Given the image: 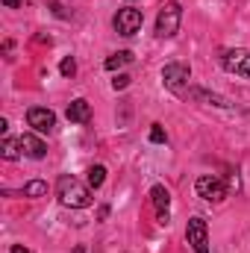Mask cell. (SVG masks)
I'll use <instances>...</instances> for the list:
<instances>
[{"instance_id": "20", "label": "cell", "mask_w": 250, "mask_h": 253, "mask_svg": "<svg viewBox=\"0 0 250 253\" xmlns=\"http://www.w3.org/2000/svg\"><path fill=\"white\" fill-rule=\"evenodd\" d=\"M3 6H9V9H18V6H21V0H3Z\"/></svg>"}, {"instance_id": "21", "label": "cell", "mask_w": 250, "mask_h": 253, "mask_svg": "<svg viewBox=\"0 0 250 253\" xmlns=\"http://www.w3.org/2000/svg\"><path fill=\"white\" fill-rule=\"evenodd\" d=\"M12 253H33V251H27L24 245H12Z\"/></svg>"}, {"instance_id": "19", "label": "cell", "mask_w": 250, "mask_h": 253, "mask_svg": "<svg viewBox=\"0 0 250 253\" xmlns=\"http://www.w3.org/2000/svg\"><path fill=\"white\" fill-rule=\"evenodd\" d=\"M129 83H132V77H129V74H118V77H115V80H112V88H115V91H118V88H126V85H129Z\"/></svg>"}, {"instance_id": "17", "label": "cell", "mask_w": 250, "mask_h": 253, "mask_svg": "<svg viewBox=\"0 0 250 253\" xmlns=\"http://www.w3.org/2000/svg\"><path fill=\"white\" fill-rule=\"evenodd\" d=\"M59 71H62V77H74V74H77V62H74V56H65L62 65H59Z\"/></svg>"}, {"instance_id": "15", "label": "cell", "mask_w": 250, "mask_h": 253, "mask_svg": "<svg viewBox=\"0 0 250 253\" xmlns=\"http://www.w3.org/2000/svg\"><path fill=\"white\" fill-rule=\"evenodd\" d=\"M103 180H106V168H103V165H91V168H88V186H91V189H100Z\"/></svg>"}, {"instance_id": "7", "label": "cell", "mask_w": 250, "mask_h": 253, "mask_svg": "<svg viewBox=\"0 0 250 253\" xmlns=\"http://www.w3.org/2000/svg\"><path fill=\"white\" fill-rule=\"evenodd\" d=\"M221 65L233 74H242L245 80H250V50H224L221 53Z\"/></svg>"}, {"instance_id": "4", "label": "cell", "mask_w": 250, "mask_h": 253, "mask_svg": "<svg viewBox=\"0 0 250 253\" xmlns=\"http://www.w3.org/2000/svg\"><path fill=\"white\" fill-rule=\"evenodd\" d=\"M141 24H144V15H141L138 9H132V6L118 9V15H115V30H118L121 36H135V33L141 30Z\"/></svg>"}, {"instance_id": "2", "label": "cell", "mask_w": 250, "mask_h": 253, "mask_svg": "<svg viewBox=\"0 0 250 253\" xmlns=\"http://www.w3.org/2000/svg\"><path fill=\"white\" fill-rule=\"evenodd\" d=\"M180 21H183V6H180L177 0L165 3L162 12H159V18H156V36H159V39L177 36V33H180Z\"/></svg>"}, {"instance_id": "5", "label": "cell", "mask_w": 250, "mask_h": 253, "mask_svg": "<svg viewBox=\"0 0 250 253\" xmlns=\"http://www.w3.org/2000/svg\"><path fill=\"white\" fill-rule=\"evenodd\" d=\"M186 239L194 253H209V233H206V221L203 218H191L188 221Z\"/></svg>"}, {"instance_id": "1", "label": "cell", "mask_w": 250, "mask_h": 253, "mask_svg": "<svg viewBox=\"0 0 250 253\" xmlns=\"http://www.w3.org/2000/svg\"><path fill=\"white\" fill-rule=\"evenodd\" d=\"M56 197L68 209H85V206H91V191L85 189L77 177H71V174H62L56 180Z\"/></svg>"}, {"instance_id": "11", "label": "cell", "mask_w": 250, "mask_h": 253, "mask_svg": "<svg viewBox=\"0 0 250 253\" xmlns=\"http://www.w3.org/2000/svg\"><path fill=\"white\" fill-rule=\"evenodd\" d=\"M68 121H74V124H85L88 118H91V106H88V100H83V97H77V100H71V106H68Z\"/></svg>"}, {"instance_id": "16", "label": "cell", "mask_w": 250, "mask_h": 253, "mask_svg": "<svg viewBox=\"0 0 250 253\" xmlns=\"http://www.w3.org/2000/svg\"><path fill=\"white\" fill-rule=\"evenodd\" d=\"M44 194H47V186L42 180H33L24 186V197H44Z\"/></svg>"}, {"instance_id": "18", "label": "cell", "mask_w": 250, "mask_h": 253, "mask_svg": "<svg viewBox=\"0 0 250 253\" xmlns=\"http://www.w3.org/2000/svg\"><path fill=\"white\" fill-rule=\"evenodd\" d=\"M165 138H168V135H165V129H162L159 124H153V129H150V141H153V144H162Z\"/></svg>"}, {"instance_id": "6", "label": "cell", "mask_w": 250, "mask_h": 253, "mask_svg": "<svg viewBox=\"0 0 250 253\" xmlns=\"http://www.w3.org/2000/svg\"><path fill=\"white\" fill-rule=\"evenodd\" d=\"M188 80H191V68L183 65V62H171V65L162 68V83H165L171 91H180Z\"/></svg>"}, {"instance_id": "3", "label": "cell", "mask_w": 250, "mask_h": 253, "mask_svg": "<svg viewBox=\"0 0 250 253\" xmlns=\"http://www.w3.org/2000/svg\"><path fill=\"white\" fill-rule=\"evenodd\" d=\"M194 189H197V194H200L203 200H209V203H221V200L227 197V186H224V180H218V177H212V174L197 177Z\"/></svg>"}, {"instance_id": "10", "label": "cell", "mask_w": 250, "mask_h": 253, "mask_svg": "<svg viewBox=\"0 0 250 253\" xmlns=\"http://www.w3.org/2000/svg\"><path fill=\"white\" fill-rule=\"evenodd\" d=\"M18 141H21V150H24V156H30V159H44V156H47V144H44L39 135H33V132H24Z\"/></svg>"}, {"instance_id": "9", "label": "cell", "mask_w": 250, "mask_h": 253, "mask_svg": "<svg viewBox=\"0 0 250 253\" xmlns=\"http://www.w3.org/2000/svg\"><path fill=\"white\" fill-rule=\"evenodd\" d=\"M150 197H153V206H156V218H159V224L165 227V224H171V212H168V206H171V194L165 186H153L150 189Z\"/></svg>"}, {"instance_id": "14", "label": "cell", "mask_w": 250, "mask_h": 253, "mask_svg": "<svg viewBox=\"0 0 250 253\" xmlns=\"http://www.w3.org/2000/svg\"><path fill=\"white\" fill-rule=\"evenodd\" d=\"M132 62V53L129 50H118V53H112L109 59H106V71H118V68H124V65Z\"/></svg>"}, {"instance_id": "12", "label": "cell", "mask_w": 250, "mask_h": 253, "mask_svg": "<svg viewBox=\"0 0 250 253\" xmlns=\"http://www.w3.org/2000/svg\"><path fill=\"white\" fill-rule=\"evenodd\" d=\"M191 97H194V100H203V103H209V106H221V109H230V106H233L227 97L212 94V91H203V88H194V91H191Z\"/></svg>"}, {"instance_id": "8", "label": "cell", "mask_w": 250, "mask_h": 253, "mask_svg": "<svg viewBox=\"0 0 250 253\" xmlns=\"http://www.w3.org/2000/svg\"><path fill=\"white\" fill-rule=\"evenodd\" d=\"M27 124L36 132H50L56 126V115L50 109H44V106H33V109H27Z\"/></svg>"}, {"instance_id": "13", "label": "cell", "mask_w": 250, "mask_h": 253, "mask_svg": "<svg viewBox=\"0 0 250 253\" xmlns=\"http://www.w3.org/2000/svg\"><path fill=\"white\" fill-rule=\"evenodd\" d=\"M0 153H3V159H6V162H15V159L21 156V141H15V138H3Z\"/></svg>"}]
</instances>
